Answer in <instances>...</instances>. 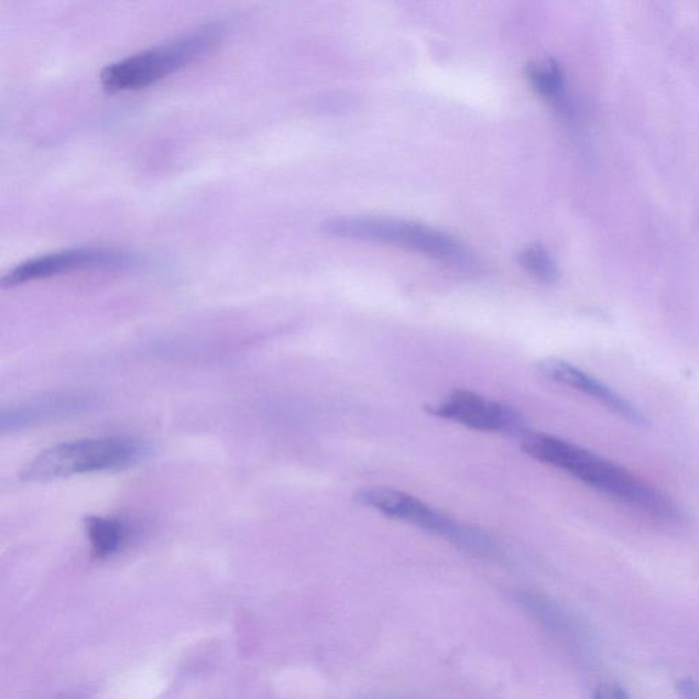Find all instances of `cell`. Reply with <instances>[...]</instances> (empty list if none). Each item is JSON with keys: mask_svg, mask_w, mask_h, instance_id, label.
Masks as SVG:
<instances>
[{"mask_svg": "<svg viewBox=\"0 0 699 699\" xmlns=\"http://www.w3.org/2000/svg\"><path fill=\"white\" fill-rule=\"evenodd\" d=\"M522 450L539 462L566 471L583 484L655 518L674 520L678 514L668 498L638 477L559 437L527 434Z\"/></svg>", "mask_w": 699, "mask_h": 699, "instance_id": "obj_1", "label": "cell"}, {"mask_svg": "<svg viewBox=\"0 0 699 699\" xmlns=\"http://www.w3.org/2000/svg\"><path fill=\"white\" fill-rule=\"evenodd\" d=\"M150 455L145 443L128 437H103L61 443L39 454L21 470L25 482H48L100 471L132 468Z\"/></svg>", "mask_w": 699, "mask_h": 699, "instance_id": "obj_2", "label": "cell"}, {"mask_svg": "<svg viewBox=\"0 0 699 699\" xmlns=\"http://www.w3.org/2000/svg\"><path fill=\"white\" fill-rule=\"evenodd\" d=\"M223 37L225 28L221 25L200 28L173 43L144 51L107 66L101 72V84L110 92L151 87L212 53L223 42Z\"/></svg>", "mask_w": 699, "mask_h": 699, "instance_id": "obj_3", "label": "cell"}, {"mask_svg": "<svg viewBox=\"0 0 699 699\" xmlns=\"http://www.w3.org/2000/svg\"><path fill=\"white\" fill-rule=\"evenodd\" d=\"M323 231L345 240L386 243L443 261L465 258L462 245L446 232L390 216H340L324 221Z\"/></svg>", "mask_w": 699, "mask_h": 699, "instance_id": "obj_4", "label": "cell"}, {"mask_svg": "<svg viewBox=\"0 0 699 699\" xmlns=\"http://www.w3.org/2000/svg\"><path fill=\"white\" fill-rule=\"evenodd\" d=\"M357 502L379 511L389 518L417 526L436 536L450 539L471 553L492 555L493 544L477 528L462 526L411 493L392 488L373 487L357 493Z\"/></svg>", "mask_w": 699, "mask_h": 699, "instance_id": "obj_5", "label": "cell"}, {"mask_svg": "<svg viewBox=\"0 0 699 699\" xmlns=\"http://www.w3.org/2000/svg\"><path fill=\"white\" fill-rule=\"evenodd\" d=\"M128 255L106 248H72L40 255L20 265L3 277V287L20 286L50 277L73 274V272L118 269L127 265Z\"/></svg>", "mask_w": 699, "mask_h": 699, "instance_id": "obj_6", "label": "cell"}, {"mask_svg": "<svg viewBox=\"0 0 699 699\" xmlns=\"http://www.w3.org/2000/svg\"><path fill=\"white\" fill-rule=\"evenodd\" d=\"M430 413L481 432L518 428V414L470 391L452 392L446 401L432 408Z\"/></svg>", "mask_w": 699, "mask_h": 699, "instance_id": "obj_7", "label": "cell"}, {"mask_svg": "<svg viewBox=\"0 0 699 699\" xmlns=\"http://www.w3.org/2000/svg\"><path fill=\"white\" fill-rule=\"evenodd\" d=\"M538 368L539 372L545 378L553 380V382L570 386L572 390L583 392L585 395L592 396L593 400L602 403L611 412L630 419L631 423L644 424V416L630 402L618 395L610 386L600 383L599 380L589 376L588 373L571 365V363L560 360H545L539 363Z\"/></svg>", "mask_w": 699, "mask_h": 699, "instance_id": "obj_8", "label": "cell"}, {"mask_svg": "<svg viewBox=\"0 0 699 699\" xmlns=\"http://www.w3.org/2000/svg\"><path fill=\"white\" fill-rule=\"evenodd\" d=\"M89 405L87 397L79 395H64L45 397L13 408L10 413H3L2 429H21L26 426L43 423L45 419L67 416V414L77 413Z\"/></svg>", "mask_w": 699, "mask_h": 699, "instance_id": "obj_9", "label": "cell"}, {"mask_svg": "<svg viewBox=\"0 0 699 699\" xmlns=\"http://www.w3.org/2000/svg\"><path fill=\"white\" fill-rule=\"evenodd\" d=\"M528 83L539 98L559 112L561 117L570 118L574 108L568 95L565 73L558 62L554 59H538L528 64L526 69Z\"/></svg>", "mask_w": 699, "mask_h": 699, "instance_id": "obj_10", "label": "cell"}, {"mask_svg": "<svg viewBox=\"0 0 699 699\" xmlns=\"http://www.w3.org/2000/svg\"><path fill=\"white\" fill-rule=\"evenodd\" d=\"M92 555L96 559H106L118 553L124 539V528L121 522L101 516L85 518Z\"/></svg>", "mask_w": 699, "mask_h": 699, "instance_id": "obj_11", "label": "cell"}, {"mask_svg": "<svg viewBox=\"0 0 699 699\" xmlns=\"http://www.w3.org/2000/svg\"><path fill=\"white\" fill-rule=\"evenodd\" d=\"M518 263L534 280L545 284L559 281L560 272L553 255L539 243H532L520 250Z\"/></svg>", "mask_w": 699, "mask_h": 699, "instance_id": "obj_12", "label": "cell"}, {"mask_svg": "<svg viewBox=\"0 0 699 699\" xmlns=\"http://www.w3.org/2000/svg\"><path fill=\"white\" fill-rule=\"evenodd\" d=\"M597 698H623L626 697L623 690L619 689L615 686H602L599 689V692L596 695Z\"/></svg>", "mask_w": 699, "mask_h": 699, "instance_id": "obj_13", "label": "cell"}]
</instances>
